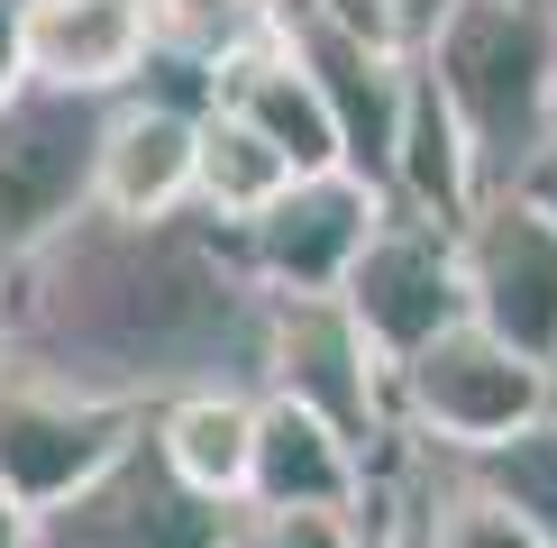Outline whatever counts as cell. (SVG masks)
<instances>
[{
    "mask_svg": "<svg viewBox=\"0 0 557 548\" xmlns=\"http://www.w3.org/2000/svg\"><path fill=\"white\" fill-rule=\"evenodd\" d=\"M438 457H448V448H438ZM467 466L557 548V411H540L530 429H512V439H494V448H475Z\"/></svg>",
    "mask_w": 557,
    "mask_h": 548,
    "instance_id": "obj_19",
    "label": "cell"
},
{
    "mask_svg": "<svg viewBox=\"0 0 557 548\" xmlns=\"http://www.w3.org/2000/svg\"><path fill=\"white\" fill-rule=\"evenodd\" d=\"M421 74L448 91L484 183H521L557 137V0H448L421 37Z\"/></svg>",
    "mask_w": 557,
    "mask_h": 548,
    "instance_id": "obj_2",
    "label": "cell"
},
{
    "mask_svg": "<svg viewBox=\"0 0 557 548\" xmlns=\"http://www.w3.org/2000/svg\"><path fill=\"white\" fill-rule=\"evenodd\" d=\"M156 64V0H28V83L120 101Z\"/></svg>",
    "mask_w": 557,
    "mask_h": 548,
    "instance_id": "obj_14",
    "label": "cell"
},
{
    "mask_svg": "<svg viewBox=\"0 0 557 548\" xmlns=\"http://www.w3.org/2000/svg\"><path fill=\"white\" fill-rule=\"evenodd\" d=\"M228 548H366V512H257V502H238Z\"/></svg>",
    "mask_w": 557,
    "mask_h": 548,
    "instance_id": "obj_21",
    "label": "cell"
},
{
    "mask_svg": "<svg viewBox=\"0 0 557 548\" xmlns=\"http://www.w3.org/2000/svg\"><path fill=\"white\" fill-rule=\"evenodd\" d=\"M284 37H293V55L320 74V91H330L347 174H366L393 201V137H403V101H411V46L357 37L347 18L320 10V0H284Z\"/></svg>",
    "mask_w": 557,
    "mask_h": 548,
    "instance_id": "obj_10",
    "label": "cell"
},
{
    "mask_svg": "<svg viewBox=\"0 0 557 548\" xmlns=\"http://www.w3.org/2000/svg\"><path fill=\"white\" fill-rule=\"evenodd\" d=\"M0 548H37V512H28L10 485H0Z\"/></svg>",
    "mask_w": 557,
    "mask_h": 548,
    "instance_id": "obj_24",
    "label": "cell"
},
{
    "mask_svg": "<svg viewBox=\"0 0 557 548\" xmlns=\"http://www.w3.org/2000/svg\"><path fill=\"white\" fill-rule=\"evenodd\" d=\"M274 18H284V0H156V46L220 74V64L238 55V46H257Z\"/></svg>",
    "mask_w": 557,
    "mask_h": 548,
    "instance_id": "obj_20",
    "label": "cell"
},
{
    "mask_svg": "<svg viewBox=\"0 0 557 548\" xmlns=\"http://www.w3.org/2000/svg\"><path fill=\"white\" fill-rule=\"evenodd\" d=\"M147 439L165 466L211 502H247V466H257V384H193V394L147 411Z\"/></svg>",
    "mask_w": 557,
    "mask_h": 548,
    "instance_id": "obj_16",
    "label": "cell"
},
{
    "mask_svg": "<svg viewBox=\"0 0 557 548\" xmlns=\"http://www.w3.org/2000/svg\"><path fill=\"white\" fill-rule=\"evenodd\" d=\"M384 10H403V18H411V37H430V18L448 10V0H384Z\"/></svg>",
    "mask_w": 557,
    "mask_h": 548,
    "instance_id": "obj_26",
    "label": "cell"
},
{
    "mask_svg": "<svg viewBox=\"0 0 557 548\" xmlns=\"http://www.w3.org/2000/svg\"><path fill=\"white\" fill-rule=\"evenodd\" d=\"M257 394H284L347 429L375 466L403 457V402H393V365L366 338V320L347 311V292H265V357Z\"/></svg>",
    "mask_w": 557,
    "mask_h": 548,
    "instance_id": "obj_3",
    "label": "cell"
},
{
    "mask_svg": "<svg viewBox=\"0 0 557 548\" xmlns=\"http://www.w3.org/2000/svg\"><path fill=\"white\" fill-rule=\"evenodd\" d=\"M375 220H384V192L338 165V174H301L265 220L238 228V247L265 292H338L357 247L375 238Z\"/></svg>",
    "mask_w": 557,
    "mask_h": 548,
    "instance_id": "obj_11",
    "label": "cell"
},
{
    "mask_svg": "<svg viewBox=\"0 0 557 548\" xmlns=\"http://www.w3.org/2000/svg\"><path fill=\"white\" fill-rule=\"evenodd\" d=\"M228 531H238V502L193 494L156 439H137L74 502L37 512V548H228Z\"/></svg>",
    "mask_w": 557,
    "mask_h": 548,
    "instance_id": "obj_8",
    "label": "cell"
},
{
    "mask_svg": "<svg viewBox=\"0 0 557 548\" xmlns=\"http://www.w3.org/2000/svg\"><path fill=\"white\" fill-rule=\"evenodd\" d=\"M384 466L320 411L284 394H257V466H247V502L257 512H366Z\"/></svg>",
    "mask_w": 557,
    "mask_h": 548,
    "instance_id": "obj_12",
    "label": "cell"
},
{
    "mask_svg": "<svg viewBox=\"0 0 557 548\" xmlns=\"http://www.w3.org/2000/svg\"><path fill=\"white\" fill-rule=\"evenodd\" d=\"M147 439V411L137 402H101L83 384H55L37 365L0 357V485L28 512L74 502L91 475H110L120 457Z\"/></svg>",
    "mask_w": 557,
    "mask_h": 548,
    "instance_id": "obj_6",
    "label": "cell"
},
{
    "mask_svg": "<svg viewBox=\"0 0 557 548\" xmlns=\"http://www.w3.org/2000/svg\"><path fill=\"white\" fill-rule=\"evenodd\" d=\"M220 101L238 110L247 128H265L274 147H284L293 165H301V174H338V165H347L338 120H330V91H320V74L293 55L284 18H274L257 46H238V55L220 64Z\"/></svg>",
    "mask_w": 557,
    "mask_h": 548,
    "instance_id": "obj_15",
    "label": "cell"
},
{
    "mask_svg": "<svg viewBox=\"0 0 557 548\" xmlns=\"http://www.w3.org/2000/svg\"><path fill=\"white\" fill-rule=\"evenodd\" d=\"M484 192H494V183H484L467 128H457V110H448V91H438L421 74V55H411V101H403V137H393V201L438 220V228H467V211Z\"/></svg>",
    "mask_w": 557,
    "mask_h": 548,
    "instance_id": "obj_17",
    "label": "cell"
},
{
    "mask_svg": "<svg viewBox=\"0 0 557 548\" xmlns=\"http://www.w3.org/2000/svg\"><path fill=\"white\" fill-rule=\"evenodd\" d=\"M366 512H375V521H366V548H411V539H403V521H393V502H384V494L366 502Z\"/></svg>",
    "mask_w": 557,
    "mask_h": 548,
    "instance_id": "obj_25",
    "label": "cell"
},
{
    "mask_svg": "<svg viewBox=\"0 0 557 548\" xmlns=\"http://www.w3.org/2000/svg\"><path fill=\"white\" fill-rule=\"evenodd\" d=\"M101 91H55L18 83L0 101V274L28 265L46 238H64L91 211V174H101Z\"/></svg>",
    "mask_w": 557,
    "mask_h": 548,
    "instance_id": "obj_5",
    "label": "cell"
},
{
    "mask_svg": "<svg viewBox=\"0 0 557 548\" xmlns=\"http://www.w3.org/2000/svg\"><path fill=\"white\" fill-rule=\"evenodd\" d=\"M293 183H301V165L274 147L265 128H247L228 101L201 110V165H193V211H201V220L247 228V220H265Z\"/></svg>",
    "mask_w": 557,
    "mask_h": 548,
    "instance_id": "obj_18",
    "label": "cell"
},
{
    "mask_svg": "<svg viewBox=\"0 0 557 548\" xmlns=\"http://www.w3.org/2000/svg\"><path fill=\"white\" fill-rule=\"evenodd\" d=\"M193 165H201V110L156 101V91H120L110 128H101L91 201L120 220H174V211H193Z\"/></svg>",
    "mask_w": 557,
    "mask_h": 548,
    "instance_id": "obj_13",
    "label": "cell"
},
{
    "mask_svg": "<svg viewBox=\"0 0 557 548\" xmlns=\"http://www.w3.org/2000/svg\"><path fill=\"white\" fill-rule=\"evenodd\" d=\"M521 192H530V201H540V211L557 220V137H548L540 155H530V174H521Z\"/></svg>",
    "mask_w": 557,
    "mask_h": 548,
    "instance_id": "obj_23",
    "label": "cell"
},
{
    "mask_svg": "<svg viewBox=\"0 0 557 548\" xmlns=\"http://www.w3.org/2000/svg\"><path fill=\"white\" fill-rule=\"evenodd\" d=\"M347 311L366 320V338L384 348V365L421 357L430 338H448L467 311V257H457V228H438L421 211H403V201H384L375 238L357 247V265H347Z\"/></svg>",
    "mask_w": 557,
    "mask_h": 548,
    "instance_id": "obj_7",
    "label": "cell"
},
{
    "mask_svg": "<svg viewBox=\"0 0 557 548\" xmlns=\"http://www.w3.org/2000/svg\"><path fill=\"white\" fill-rule=\"evenodd\" d=\"M393 402H403V439L475 457V448L530 429L540 411H557V365L521 357L484 320H457L448 338H430L421 357L393 365Z\"/></svg>",
    "mask_w": 557,
    "mask_h": 548,
    "instance_id": "obj_4",
    "label": "cell"
},
{
    "mask_svg": "<svg viewBox=\"0 0 557 548\" xmlns=\"http://www.w3.org/2000/svg\"><path fill=\"white\" fill-rule=\"evenodd\" d=\"M0 357L137 411L193 384H257L265 284L238 228L201 211L120 220L91 201L64 238L0 274Z\"/></svg>",
    "mask_w": 557,
    "mask_h": 548,
    "instance_id": "obj_1",
    "label": "cell"
},
{
    "mask_svg": "<svg viewBox=\"0 0 557 548\" xmlns=\"http://www.w3.org/2000/svg\"><path fill=\"white\" fill-rule=\"evenodd\" d=\"M28 83V0H0V101Z\"/></svg>",
    "mask_w": 557,
    "mask_h": 548,
    "instance_id": "obj_22",
    "label": "cell"
},
{
    "mask_svg": "<svg viewBox=\"0 0 557 548\" xmlns=\"http://www.w3.org/2000/svg\"><path fill=\"white\" fill-rule=\"evenodd\" d=\"M457 257H467V311L494 338H512L521 357L557 365V220L521 183H503L467 211Z\"/></svg>",
    "mask_w": 557,
    "mask_h": 548,
    "instance_id": "obj_9",
    "label": "cell"
}]
</instances>
